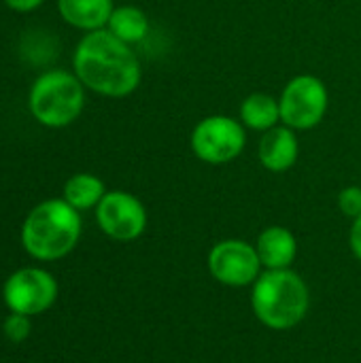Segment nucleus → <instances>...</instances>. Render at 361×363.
Instances as JSON below:
<instances>
[{
  "instance_id": "obj_1",
  "label": "nucleus",
  "mask_w": 361,
  "mask_h": 363,
  "mask_svg": "<svg viewBox=\"0 0 361 363\" xmlns=\"http://www.w3.org/2000/svg\"><path fill=\"white\" fill-rule=\"evenodd\" d=\"M72 66L85 87L109 98L130 96L143 79L138 55L109 30L85 34L74 49Z\"/></svg>"
},
{
  "instance_id": "obj_2",
  "label": "nucleus",
  "mask_w": 361,
  "mask_h": 363,
  "mask_svg": "<svg viewBox=\"0 0 361 363\" xmlns=\"http://www.w3.org/2000/svg\"><path fill=\"white\" fill-rule=\"evenodd\" d=\"M251 308L257 321L274 332H285L304 321L311 306L306 281L291 268L266 270L251 285Z\"/></svg>"
},
{
  "instance_id": "obj_3",
  "label": "nucleus",
  "mask_w": 361,
  "mask_h": 363,
  "mask_svg": "<svg viewBox=\"0 0 361 363\" xmlns=\"http://www.w3.org/2000/svg\"><path fill=\"white\" fill-rule=\"evenodd\" d=\"M81 238V217L64 198L45 200L36 204L23 225L21 245L28 255L40 262H55L66 257Z\"/></svg>"
},
{
  "instance_id": "obj_4",
  "label": "nucleus",
  "mask_w": 361,
  "mask_h": 363,
  "mask_svg": "<svg viewBox=\"0 0 361 363\" xmlns=\"http://www.w3.org/2000/svg\"><path fill=\"white\" fill-rule=\"evenodd\" d=\"M83 83L66 70H49L40 74L30 89V111L34 119L47 128H64L79 119L85 106Z\"/></svg>"
},
{
  "instance_id": "obj_5",
  "label": "nucleus",
  "mask_w": 361,
  "mask_h": 363,
  "mask_svg": "<svg viewBox=\"0 0 361 363\" xmlns=\"http://www.w3.org/2000/svg\"><path fill=\"white\" fill-rule=\"evenodd\" d=\"M194 155L204 164H228L236 160L247 145L245 125L228 115H211L196 123L189 136Z\"/></svg>"
},
{
  "instance_id": "obj_6",
  "label": "nucleus",
  "mask_w": 361,
  "mask_h": 363,
  "mask_svg": "<svg viewBox=\"0 0 361 363\" xmlns=\"http://www.w3.org/2000/svg\"><path fill=\"white\" fill-rule=\"evenodd\" d=\"M328 104L330 94L326 83L315 74H298L285 85L279 98L281 121L291 130H313L323 121Z\"/></svg>"
},
{
  "instance_id": "obj_7",
  "label": "nucleus",
  "mask_w": 361,
  "mask_h": 363,
  "mask_svg": "<svg viewBox=\"0 0 361 363\" xmlns=\"http://www.w3.org/2000/svg\"><path fill=\"white\" fill-rule=\"evenodd\" d=\"M4 304L11 313L40 315L49 311L57 298V283L43 268H21L13 272L2 287Z\"/></svg>"
},
{
  "instance_id": "obj_8",
  "label": "nucleus",
  "mask_w": 361,
  "mask_h": 363,
  "mask_svg": "<svg viewBox=\"0 0 361 363\" xmlns=\"http://www.w3.org/2000/svg\"><path fill=\"white\" fill-rule=\"evenodd\" d=\"M206 266L211 277L226 287H249L262 274L257 249L238 238L217 242L209 253Z\"/></svg>"
},
{
  "instance_id": "obj_9",
  "label": "nucleus",
  "mask_w": 361,
  "mask_h": 363,
  "mask_svg": "<svg viewBox=\"0 0 361 363\" xmlns=\"http://www.w3.org/2000/svg\"><path fill=\"white\" fill-rule=\"evenodd\" d=\"M96 221L109 238L130 242L147 230V208L128 191H106L96 206Z\"/></svg>"
},
{
  "instance_id": "obj_10",
  "label": "nucleus",
  "mask_w": 361,
  "mask_h": 363,
  "mask_svg": "<svg viewBox=\"0 0 361 363\" xmlns=\"http://www.w3.org/2000/svg\"><path fill=\"white\" fill-rule=\"evenodd\" d=\"M298 155H300V143L296 130L287 125H274L268 132H264L257 147V157L266 170L287 172L298 162Z\"/></svg>"
},
{
  "instance_id": "obj_11",
  "label": "nucleus",
  "mask_w": 361,
  "mask_h": 363,
  "mask_svg": "<svg viewBox=\"0 0 361 363\" xmlns=\"http://www.w3.org/2000/svg\"><path fill=\"white\" fill-rule=\"evenodd\" d=\"M255 249L266 270H283L291 268L298 255V240L291 230L283 225H270L257 236Z\"/></svg>"
},
{
  "instance_id": "obj_12",
  "label": "nucleus",
  "mask_w": 361,
  "mask_h": 363,
  "mask_svg": "<svg viewBox=\"0 0 361 363\" xmlns=\"http://www.w3.org/2000/svg\"><path fill=\"white\" fill-rule=\"evenodd\" d=\"M57 9L70 26L94 32L109 23L113 0H57Z\"/></svg>"
},
{
  "instance_id": "obj_13",
  "label": "nucleus",
  "mask_w": 361,
  "mask_h": 363,
  "mask_svg": "<svg viewBox=\"0 0 361 363\" xmlns=\"http://www.w3.org/2000/svg\"><path fill=\"white\" fill-rule=\"evenodd\" d=\"M281 121L279 100L270 94L255 91L240 102V123L255 132H268Z\"/></svg>"
},
{
  "instance_id": "obj_14",
  "label": "nucleus",
  "mask_w": 361,
  "mask_h": 363,
  "mask_svg": "<svg viewBox=\"0 0 361 363\" xmlns=\"http://www.w3.org/2000/svg\"><path fill=\"white\" fill-rule=\"evenodd\" d=\"M106 26H109V32H113L117 38H121L128 45L140 43L149 34V17L145 15L143 9L132 6V4L113 9Z\"/></svg>"
},
{
  "instance_id": "obj_15",
  "label": "nucleus",
  "mask_w": 361,
  "mask_h": 363,
  "mask_svg": "<svg viewBox=\"0 0 361 363\" xmlns=\"http://www.w3.org/2000/svg\"><path fill=\"white\" fill-rule=\"evenodd\" d=\"M104 194L106 189H104L102 179L89 172L72 174L64 185V200L77 211H87V208L98 206Z\"/></svg>"
},
{
  "instance_id": "obj_16",
  "label": "nucleus",
  "mask_w": 361,
  "mask_h": 363,
  "mask_svg": "<svg viewBox=\"0 0 361 363\" xmlns=\"http://www.w3.org/2000/svg\"><path fill=\"white\" fill-rule=\"evenodd\" d=\"M30 330H32L30 317L28 315H21V313H11L4 319V323H2L4 338L11 340V342H23L30 336Z\"/></svg>"
},
{
  "instance_id": "obj_17",
  "label": "nucleus",
  "mask_w": 361,
  "mask_h": 363,
  "mask_svg": "<svg viewBox=\"0 0 361 363\" xmlns=\"http://www.w3.org/2000/svg\"><path fill=\"white\" fill-rule=\"evenodd\" d=\"M338 208H340L347 217L357 219L361 215V187H357V185L345 187V189L338 194Z\"/></svg>"
},
{
  "instance_id": "obj_18",
  "label": "nucleus",
  "mask_w": 361,
  "mask_h": 363,
  "mask_svg": "<svg viewBox=\"0 0 361 363\" xmlns=\"http://www.w3.org/2000/svg\"><path fill=\"white\" fill-rule=\"evenodd\" d=\"M349 245H351V251L353 255L361 262V215L357 219H353V225H351V234H349Z\"/></svg>"
},
{
  "instance_id": "obj_19",
  "label": "nucleus",
  "mask_w": 361,
  "mask_h": 363,
  "mask_svg": "<svg viewBox=\"0 0 361 363\" xmlns=\"http://www.w3.org/2000/svg\"><path fill=\"white\" fill-rule=\"evenodd\" d=\"M6 6H11L13 11H19V13H28V11H34L36 6L43 4V0H4Z\"/></svg>"
}]
</instances>
